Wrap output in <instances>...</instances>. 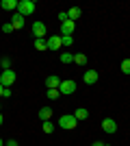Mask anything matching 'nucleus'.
<instances>
[{"instance_id":"f257e3e1","label":"nucleus","mask_w":130,"mask_h":146,"mask_svg":"<svg viewBox=\"0 0 130 146\" xmlns=\"http://www.w3.org/2000/svg\"><path fill=\"white\" fill-rule=\"evenodd\" d=\"M18 13L20 15H33V13H35V2H33V0H20L18 2Z\"/></svg>"},{"instance_id":"f03ea898","label":"nucleus","mask_w":130,"mask_h":146,"mask_svg":"<svg viewBox=\"0 0 130 146\" xmlns=\"http://www.w3.org/2000/svg\"><path fill=\"white\" fill-rule=\"evenodd\" d=\"M0 83H2V87H11L13 83H15V72H13V70H2Z\"/></svg>"},{"instance_id":"7ed1b4c3","label":"nucleus","mask_w":130,"mask_h":146,"mask_svg":"<svg viewBox=\"0 0 130 146\" xmlns=\"http://www.w3.org/2000/svg\"><path fill=\"white\" fill-rule=\"evenodd\" d=\"M76 124H78V120L74 118V113H72V116L63 113L61 120H59V127H63V129H76Z\"/></svg>"},{"instance_id":"20e7f679","label":"nucleus","mask_w":130,"mask_h":146,"mask_svg":"<svg viewBox=\"0 0 130 146\" xmlns=\"http://www.w3.org/2000/svg\"><path fill=\"white\" fill-rule=\"evenodd\" d=\"M59 92L65 94V96H67V94H74V92H76V83H74V81H61Z\"/></svg>"},{"instance_id":"39448f33","label":"nucleus","mask_w":130,"mask_h":146,"mask_svg":"<svg viewBox=\"0 0 130 146\" xmlns=\"http://www.w3.org/2000/svg\"><path fill=\"white\" fill-rule=\"evenodd\" d=\"M63 44H61V35H52L48 37V50H59Z\"/></svg>"},{"instance_id":"423d86ee","label":"nucleus","mask_w":130,"mask_h":146,"mask_svg":"<svg viewBox=\"0 0 130 146\" xmlns=\"http://www.w3.org/2000/svg\"><path fill=\"white\" fill-rule=\"evenodd\" d=\"M102 129H104L106 133H115V131H117V122L113 120V118H106V120L102 122Z\"/></svg>"},{"instance_id":"0eeeda50","label":"nucleus","mask_w":130,"mask_h":146,"mask_svg":"<svg viewBox=\"0 0 130 146\" xmlns=\"http://www.w3.org/2000/svg\"><path fill=\"white\" fill-rule=\"evenodd\" d=\"M82 81H85L87 85H93V83H98V72H95V70H87L85 76H82Z\"/></svg>"},{"instance_id":"6e6552de","label":"nucleus","mask_w":130,"mask_h":146,"mask_svg":"<svg viewBox=\"0 0 130 146\" xmlns=\"http://www.w3.org/2000/svg\"><path fill=\"white\" fill-rule=\"evenodd\" d=\"M33 33H35L37 39H41V37L46 35V24H43V22H35V24H33Z\"/></svg>"},{"instance_id":"1a4fd4ad","label":"nucleus","mask_w":130,"mask_h":146,"mask_svg":"<svg viewBox=\"0 0 130 146\" xmlns=\"http://www.w3.org/2000/svg\"><path fill=\"white\" fill-rule=\"evenodd\" d=\"M74 29H76V24L72 22V20H67V22H63V24H61V35H72Z\"/></svg>"},{"instance_id":"9d476101","label":"nucleus","mask_w":130,"mask_h":146,"mask_svg":"<svg viewBox=\"0 0 130 146\" xmlns=\"http://www.w3.org/2000/svg\"><path fill=\"white\" fill-rule=\"evenodd\" d=\"M0 7H2V9H5V11H18V0H2V2H0Z\"/></svg>"},{"instance_id":"9b49d317","label":"nucleus","mask_w":130,"mask_h":146,"mask_svg":"<svg viewBox=\"0 0 130 146\" xmlns=\"http://www.w3.org/2000/svg\"><path fill=\"white\" fill-rule=\"evenodd\" d=\"M11 24H13V29H22V26H24V15H20V13L15 11V13H13Z\"/></svg>"},{"instance_id":"f8f14e48","label":"nucleus","mask_w":130,"mask_h":146,"mask_svg":"<svg viewBox=\"0 0 130 146\" xmlns=\"http://www.w3.org/2000/svg\"><path fill=\"white\" fill-rule=\"evenodd\" d=\"M46 85H48V90H59V85H61V79H59V76H48Z\"/></svg>"},{"instance_id":"ddd939ff","label":"nucleus","mask_w":130,"mask_h":146,"mask_svg":"<svg viewBox=\"0 0 130 146\" xmlns=\"http://www.w3.org/2000/svg\"><path fill=\"white\" fill-rule=\"evenodd\" d=\"M80 7H72V9H69V11H67V20H72V22H74V20H78V18H80Z\"/></svg>"},{"instance_id":"4468645a","label":"nucleus","mask_w":130,"mask_h":146,"mask_svg":"<svg viewBox=\"0 0 130 146\" xmlns=\"http://www.w3.org/2000/svg\"><path fill=\"white\" fill-rule=\"evenodd\" d=\"M50 116H52V109H50V107H41V109H39V118H41L43 122H48Z\"/></svg>"},{"instance_id":"2eb2a0df","label":"nucleus","mask_w":130,"mask_h":146,"mask_svg":"<svg viewBox=\"0 0 130 146\" xmlns=\"http://www.w3.org/2000/svg\"><path fill=\"white\" fill-rule=\"evenodd\" d=\"M87 116H89V111H87V109H82V107L74 111V118H76V120H87Z\"/></svg>"},{"instance_id":"dca6fc26","label":"nucleus","mask_w":130,"mask_h":146,"mask_svg":"<svg viewBox=\"0 0 130 146\" xmlns=\"http://www.w3.org/2000/svg\"><path fill=\"white\" fill-rule=\"evenodd\" d=\"M35 48L37 50H48V39H35Z\"/></svg>"},{"instance_id":"f3484780","label":"nucleus","mask_w":130,"mask_h":146,"mask_svg":"<svg viewBox=\"0 0 130 146\" xmlns=\"http://www.w3.org/2000/svg\"><path fill=\"white\" fill-rule=\"evenodd\" d=\"M59 59H61V63H65V66H67V63H74V55H69V52H63Z\"/></svg>"},{"instance_id":"a211bd4d","label":"nucleus","mask_w":130,"mask_h":146,"mask_svg":"<svg viewBox=\"0 0 130 146\" xmlns=\"http://www.w3.org/2000/svg\"><path fill=\"white\" fill-rule=\"evenodd\" d=\"M74 63H78V66H85V63H87V57L82 55V52H78V55H74Z\"/></svg>"},{"instance_id":"6ab92c4d","label":"nucleus","mask_w":130,"mask_h":146,"mask_svg":"<svg viewBox=\"0 0 130 146\" xmlns=\"http://www.w3.org/2000/svg\"><path fill=\"white\" fill-rule=\"evenodd\" d=\"M0 68H2V70H11V59H9V57H2V59H0Z\"/></svg>"},{"instance_id":"aec40b11","label":"nucleus","mask_w":130,"mask_h":146,"mask_svg":"<svg viewBox=\"0 0 130 146\" xmlns=\"http://www.w3.org/2000/svg\"><path fill=\"white\" fill-rule=\"evenodd\" d=\"M61 44L63 46H72V44H74V37L72 35H61Z\"/></svg>"},{"instance_id":"412c9836","label":"nucleus","mask_w":130,"mask_h":146,"mask_svg":"<svg viewBox=\"0 0 130 146\" xmlns=\"http://www.w3.org/2000/svg\"><path fill=\"white\" fill-rule=\"evenodd\" d=\"M41 129H43V133H48V135H50L52 131H54V124L48 120V122H43V127H41Z\"/></svg>"},{"instance_id":"4be33fe9","label":"nucleus","mask_w":130,"mask_h":146,"mask_svg":"<svg viewBox=\"0 0 130 146\" xmlns=\"http://www.w3.org/2000/svg\"><path fill=\"white\" fill-rule=\"evenodd\" d=\"M122 72H124V74H130V59H124V61H122Z\"/></svg>"},{"instance_id":"5701e85b","label":"nucleus","mask_w":130,"mask_h":146,"mask_svg":"<svg viewBox=\"0 0 130 146\" xmlns=\"http://www.w3.org/2000/svg\"><path fill=\"white\" fill-rule=\"evenodd\" d=\"M59 96H61V92H59V90H48V98H50V100H56Z\"/></svg>"},{"instance_id":"b1692460","label":"nucleus","mask_w":130,"mask_h":146,"mask_svg":"<svg viewBox=\"0 0 130 146\" xmlns=\"http://www.w3.org/2000/svg\"><path fill=\"white\" fill-rule=\"evenodd\" d=\"M13 31V24L9 22V24H2V33H11Z\"/></svg>"},{"instance_id":"393cba45","label":"nucleus","mask_w":130,"mask_h":146,"mask_svg":"<svg viewBox=\"0 0 130 146\" xmlns=\"http://www.w3.org/2000/svg\"><path fill=\"white\" fill-rule=\"evenodd\" d=\"M59 20H61V22H67V11H61V13H59Z\"/></svg>"},{"instance_id":"a878e982","label":"nucleus","mask_w":130,"mask_h":146,"mask_svg":"<svg viewBox=\"0 0 130 146\" xmlns=\"http://www.w3.org/2000/svg\"><path fill=\"white\" fill-rule=\"evenodd\" d=\"M2 96H7V98H9V96H13V94H11V87H5V92H2Z\"/></svg>"},{"instance_id":"bb28decb","label":"nucleus","mask_w":130,"mask_h":146,"mask_svg":"<svg viewBox=\"0 0 130 146\" xmlns=\"http://www.w3.org/2000/svg\"><path fill=\"white\" fill-rule=\"evenodd\" d=\"M7 146H20V144H18L15 140H11V142H7Z\"/></svg>"},{"instance_id":"cd10ccee","label":"nucleus","mask_w":130,"mask_h":146,"mask_svg":"<svg viewBox=\"0 0 130 146\" xmlns=\"http://www.w3.org/2000/svg\"><path fill=\"white\" fill-rule=\"evenodd\" d=\"M91 146H108V144H104V142H93Z\"/></svg>"},{"instance_id":"c85d7f7f","label":"nucleus","mask_w":130,"mask_h":146,"mask_svg":"<svg viewBox=\"0 0 130 146\" xmlns=\"http://www.w3.org/2000/svg\"><path fill=\"white\" fill-rule=\"evenodd\" d=\"M2 92H5V87H2V83H0V96H2Z\"/></svg>"},{"instance_id":"c756f323","label":"nucleus","mask_w":130,"mask_h":146,"mask_svg":"<svg viewBox=\"0 0 130 146\" xmlns=\"http://www.w3.org/2000/svg\"><path fill=\"white\" fill-rule=\"evenodd\" d=\"M2 120H5V118H2V113H0V124H2Z\"/></svg>"},{"instance_id":"7c9ffc66","label":"nucleus","mask_w":130,"mask_h":146,"mask_svg":"<svg viewBox=\"0 0 130 146\" xmlns=\"http://www.w3.org/2000/svg\"><path fill=\"white\" fill-rule=\"evenodd\" d=\"M2 144H5V142H2V137H0V146H2Z\"/></svg>"}]
</instances>
